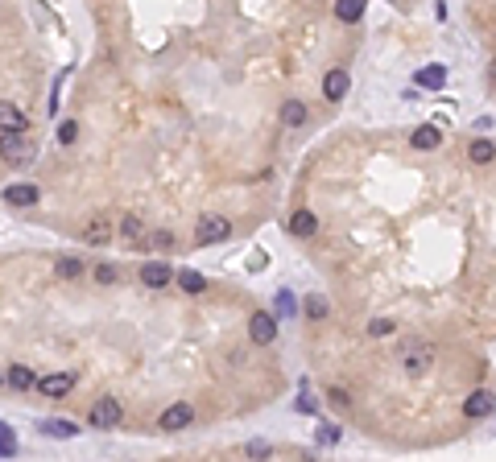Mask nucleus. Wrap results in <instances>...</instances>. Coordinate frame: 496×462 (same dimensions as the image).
Instances as JSON below:
<instances>
[{
	"instance_id": "obj_29",
	"label": "nucleus",
	"mask_w": 496,
	"mask_h": 462,
	"mask_svg": "<svg viewBox=\"0 0 496 462\" xmlns=\"http://www.w3.org/2000/svg\"><path fill=\"white\" fill-rule=\"evenodd\" d=\"M116 277H120V269H116V264H99V269H95V281H99V285H112Z\"/></svg>"
},
{
	"instance_id": "obj_33",
	"label": "nucleus",
	"mask_w": 496,
	"mask_h": 462,
	"mask_svg": "<svg viewBox=\"0 0 496 462\" xmlns=\"http://www.w3.org/2000/svg\"><path fill=\"white\" fill-rule=\"evenodd\" d=\"M0 446H17V438H12V434H8L4 426H0Z\"/></svg>"
},
{
	"instance_id": "obj_35",
	"label": "nucleus",
	"mask_w": 496,
	"mask_h": 462,
	"mask_svg": "<svg viewBox=\"0 0 496 462\" xmlns=\"http://www.w3.org/2000/svg\"><path fill=\"white\" fill-rule=\"evenodd\" d=\"M0 384H4V376H0Z\"/></svg>"
},
{
	"instance_id": "obj_25",
	"label": "nucleus",
	"mask_w": 496,
	"mask_h": 462,
	"mask_svg": "<svg viewBox=\"0 0 496 462\" xmlns=\"http://www.w3.org/2000/svg\"><path fill=\"white\" fill-rule=\"evenodd\" d=\"M273 310H277L281 318H290V314H294V293H290V289H281V293L273 297Z\"/></svg>"
},
{
	"instance_id": "obj_19",
	"label": "nucleus",
	"mask_w": 496,
	"mask_h": 462,
	"mask_svg": "<svg viewBox=\"0 0 496 462\" xmlns=\"http://www.w3.org/2000/svg\"><path fill=\"white\" fill-rule=\"evenodd\" d=\"M4 384L17 388V392H29V388L37 384V376H33L29 368H8V372H4Z\"/></svg>"
},
{
	"instance_id": "obj_8",
	"label": "nucleus",
	"mask_w": 496,
	"mask_h": 462,
	"mask_svg": "<svg viewBox=\"0 0 496 462\" xmlns=\"http://www.w3.org/2000/svg\"><path fill=\"white\" fill-rule=\"evenodd\" d=\"M141 281H145L149 289H166V285L174 281V273H170V264H166V260H149V264L141 269Z\"/></svg>"
},
{
	"instance_id": "obj_30",
	"label": "nucleus",
	"mask_w": 496,
	"mask_h": 462,
	"mask_svg": "<svg viewBox=\"0 0 496 462\" xmlns=\"http://www.w3.org/2000/svg\"><path fill=\"white\" fill-rule=\"evenodd\" d=\"M306 314H310V318H323V314H327V302H323V297H310V302H306Z\"/></svg>"
},
{
	"instance_id": "obj_10",
	"label": "nucleus",
	"mask_w": 496,
	"mask_h": 462,
	"mask_svg": "<svg viewBox=\"0 0 496 462\" xmlns=\"http://www.w3.org/2000/svg\"><path fill=\"white\" fill-rule=\"evenodd\" d=\"M348 87H352L348 70H327V78H323V95H327L331 103H339V99L348 95Z\"/></svg>"
},
{
	"instance_id": "obj_20",
	"label": "nucleus",
	"mask_w": 496,
	"mask_h": 462,
	"mask_svg": "<svg viewBox=\"0 0 496 462\" xmlns=\"http://www.w3.org/2000/svg\"><path fill=\"white\" fill-rule=\"evenodd\" d=\"M493 157H496V145H493V140H484V136H480V140H472V145H468V161H476V165H488Z\"/></svg>"
},
{
	"instance_id": "obj_18",
	"label": "nucleus",
	"mask_w": 496,
	"mask_h": 462,
	"mask_svg": "<svg viewBox=\"0 0 496 462\" xmlns=\"http://www.w3.org/2000/svg\"><path fill=\"white\" fill-rule=\"evenodd\" d=\"M54 273H58L62 281H79V277L87 273V264L75 260V256H58V260H54Z\"/></svg>"
},
{
	"instance_id": "obj_5",
	"label": "nucleus",
	"mask_w": 496,
	"mask_h": 462,
	"mask_svg": "<svg viewBox=\"0 0 496 462\" xmlns=\"http://www.w3.org/2000/svg\"><path fill=\"white\" fill-rule=\"evenodd\" d=\"M248 335H252V343L269 347V343L277 339V318H273V314H265V310H257V314L248 318Z\"/></svg>"
},
{
	"instance_id": "obj_21",
	"label": "nucleus",
	"mask_w": 496,
	"mask_h": 462,
	"mask_svg": "<svg viewBox=\"0 0 496 462\" xmlns=\"http://www.w3.org/2000/svg\"><path fill=\"white\" fill-rule=\"evenodd\" d=\"M439 140H443V132H439V128H430V124H426V128H418V132L410 136V145H414V149H422V153H426V149H439Z\"/></svg>"
},
{
	"instance_id": "obj_12",
	"label": "nucleus",
	"mask_w": 496,
	"mask_h": 462,
	"mask_svg": "<svg viewBox=\"0 0 496 462\" xmlns=\"http://www.w3.org/2000/svg\"><path fill=\"white\" fill-rule=\"evenodd\" d=\"M4 198H8L12 207H33V202L41 198V190H37L33 182H17V186H8V190H4Z\"/></svg>"
},
{
	"instance_id": "obj_34",
	"label": "nucleus",
	"mask_w": 496,
	"mask_h": 462,
	"mask_svg": "<svg viewBox=\"0 0 496 462\" xmlns=\"http://www.w3.org/2000/svg\"><path fill=\"white\" fill-rule=\"evenodd\" d=\"M12 450H17V446H0V459H8V454H12Z\"/></svg>"
},
{
	"instance_id": "obj_31",
	"label": "nucleus",
	"mask_w": 496,
	"mask_h": 462,
	"mask_svg": "<svg viewBox=\"0 0 496 462\" xmlns=\"http://www.w3.org/2000/svg\"><path fill=\"white\" fill-rule=\"evenodd\" d=\"M331 405H335V409H344V405H352V397H348L344 388H331Z\"/></svg>"
},
{
	"instance_id": "obj_2",
	"label": "nucleus",
	"mask_w": 496,
	"mask_h": 462,
	"mask_svg": "<svg viewBox=\"0 0 496 462\" xmlns=\"http://www.w3.org/2000/svg\"><path fill=\"white\" fill-rule=\"evenodd\" d=\"M0 157L8 165H29L37 157V145L29 140V132H4L0 136Z\"/></svg>"
},
{
	"instance_id": "obj_24",
	"label": "nucleus",
	"mask_w": 496,
	"mask_h": 462,
	"mask_svg": "<svg viewBox=\"0 0 496 462\" xmlns=\"http://www.w3.org/2000/svg\"><path fill=\"white\" fill-rule=\"evenodd\" d=\"M335 17L348 21V25L360 21V17H364V0H335Z\"/></svg>"
},
{
	"instance_id": "obj_26",
	"label": "nucleus",
	"mask_w": 496,
	"mask_h": 462,
	"mask_svg": "<svg viewBox=\"0 0 496 462\" xmlns=\"http://www.w3.org/2000/svg\"><path fill=\"white\" fill-rule=\"evenodd\" d=\"M393 330H397L393 318H373V322H368V335H373V339H385V335H393Z\"/></svg>"
},
{
	"instance_id": "obj_32",
	"label": "nucleus",
	"mask_w": 496,
	"mask_h": 462,
	"mask_svg": "<svg viewBox=\"0 0 496 462\" xmlns=\"http://www.w3.org/2000/svg\"><path fill=\"white\" fill-rule=\"evenodd\" d=\"M248 454H257V459H265V454H269V446H265V442H252V446H248Z\"/></svg>"
},
{
	"instance_id": "obj_6",
	"label": "nucleus",
	"mask_w": 496,
	"mask_h": 462,
	"mask_svg": "<svg viewBox=\"0 0 496 462\" xmlns=\"http://www.w3.org/2000/svg\"><path fill=\"white\" fill-rule=\"evenodd\" d=\"M190 421H195V409H190L186 401H178V405H170V409L161 413V421H157V426H161L166 434H178V430H186Z\"/></svg>"
},
{
	"instance_id": "obj_17",
	"label": "nucleus",
	"mask_w": 496,
	"mask_h": 462,
	"mask_svg": "<svg viewBox=\"0 0 496 462\" xmlns=\"http://www.w3.org/2000/svg\"><path fill=\"white\" fill-rule=\"evenodd\" d=\"M116 231H120V240H124V244H141V240H145V223H141L137 215H124Z\"/></svg>"
},
{
	"instance_id": "obj_11",
	"label": "nucleus",
	"mask_w": 496,
	"mask_h": 462,
	"mask_svg": "<svg viewBox=\"0 0 496 462\" xmlns=\"http://www.w3.org/2000/svg\"><path fill=\"white\" fill-rule=\"evenodd\" d=\"M25 128H29V116L17 103H0V132H25Z\"/></svg>"
},
{
	"instance_id": "obj_15",
	"label": "nucleus",
	"mask_w": 496,
	"mask_h": 462,
	"mask_svg": "<svg viewBox=\"0 0 496 462\" xmlns=\"http://www.w3.org/2000/svg\"><path fill=\"white\" fill-rule=\"evenodd\" d=\"M290 231L294 235H315L319 231V215L315 211H294L290 215Z\"/></svg>"
},
{
	"instance_id": "obj_22",
	"label": "nucleus",
	"mask_w": 496,
	"mask_h": 462,
	"mask_svg": "<svg viewBox=\"0 0 496 462\" xmlns=\"http://www.w3.org/2000/svg\"><path fill=\"white\" fill-rule=\"evenodd\" d=\"M83 240H87V244H95V248H103V244L112 240V223H103V219H95V223H91V227L83 231Z\"/></svg>"
},
{
	"instance_id": "obj_4",
	"label": "nucleus",
	"mask_w": 496,
	"mask_h": 462,
	"mask_svg": "<svg viewBox=\"0 0 496 462\" xmlns=\"http://www.w3.org/2000/svg\"><path fill=\"white\" fill-rule=\"evenodd\" d=\"M228 235H232V223H228L224 215H203L199 227H195V240H199V244H224Z\"/></svg>"
},
{
	"instance_id": "obj_23",
	"label": "nucleus",
	"mask_w": 496,
	"mask_h": 462,
	"mask_svg": "<svg viewBox=\"0 0 496 462\" xmlns=\"http://www.w3.org/2000/svg\"><path fill=\"white\" fill-rule=\"evenodd\" d=\"M41 434H46V438H62V442H66V438H75V434H79V426H70V421H62V417H58V421H41Z\"/></svg>"
},
{
	"instance_id": "obj_14",
	"label": "nucleus",
	"mask_w": 496,
	"mask_h": 462,
	"mask_svg": "<svg viewBox=\"0 0 496 462\" xmlns=\"http://www.w3.org/2000/svg\"><path fill=\"white\" fill-rule=\"evenodd\" d=\"M281 124L286 128H302L306 124V103L302 99H286L281 103Z\"/></svg>"
},
{
	"instance_id": "obj_7",
	"label": "nucleus",
	"mask_w": 496,
	"mask_h": 462,
	"mask_svg": "<svg viewBox=\"0 0 496 462\" xmlns=\"http://www.w3.org/2000/svg\"><path fill=\"white\" fill-rule=\"evenodd\" d=\"M33 388H37V392H46V397H54V401H58V397H66V392H70V388H75V372H54V376H41V380H37V384H33Z\"/></svg>"
},
{
	"instance_id": "obj_3",
	"label": "nucleus",
	"mask_w": 496,
	"mask_h": 462,
	"mask_svg": "<svg viewBox=\"0 0 496 462\" xmlns=\"http://www.w3.org/2000/svg\"><path fill=\"white\" fill-rule=\"evenodd\" d=\"M120 417H124V409H120L116 397H99V401L91 405V413H87V421H91L95 430H116Z\"/></svg>"
},
{
	"instance_id": "obj_9",
	"label": "nucleus",
	"mask_w": 496,
	"mask_h": 462,
	"mask_svg": "<svg viewBox=\"0 0 496 462\" xmlns=\"http://www.w3.org/2000/svg\"><path fill=\"white\" fill-rule=\"evenodd\" d=\"M493 409H496V392H484V388H480V392H472V397L464 401V413H468L472 421H476V417H488Z\"/></svg>"
},
{
	"instance_id": "obj_1",
	"label": "nucleus",
	"mask_w": 496,
	"mask_h": 462,
	"mask_svg": "<svg viewBox=\"0 0 496 462\" xmlns=\"http://www.w3.org/2000/svg\"><path fill=\"white\" fill-rule=\"evenodd\" d=\"M397 359H401V368H406L410 376H426V372L435 368V359H439V347L426 343V339H414V343H401Z\"/></svg>"
},
{
	"instance_id": "obj_13",
	"label": "nucleus",
	"mask_w": 496,
	"mask_h": 462,
	"mask_svg": "<svg viewBox=\"0 0 496 462\" xmlns=\"http://www.w3.org/2000/svg\"><path fill=\"white\" fill-rule=\"evenodd\" d=\"M447 83V66H422L414 74V87H426V91H439Z\"/></svg>"
},
{
	"instance_id": "obj_28",
	"label": "nucleus",
	"mask_w": 496,
	"mask_h": 462,
	"mask_svg": "<svg viewBox=\"0 0 496 462\" xmlns=\"http://www.w3.org/2000/svg\"><path fill=\"white\" fill-rule=\"evenodd\" d=\"M145 244H149V248H170V244H174V235H170V231H149V235H145Z\"/></svg>"
},
{
	"instance_id": "obj_16",
	"label": "nucleus",
	"mask_w": 496,
	"mask_h": 462,
	"mask_svg": "<svg viewBox=\"0 0 496 462\" xmlns=\"http://www.w3.org/2000/svg\"><path fill=\"white\" fill-rule=\"evenodd\" d=\"M174 281H178V289H182V293H207V277H203V273H195V269L174 273Z\"/></svg>"
},
{
	"instance_id": "obj_27",
	"label": "nucleus",
	"mask_w": 496,
	"mask_h": 462,
	"mask_svg": "<svg viewBox=\"0 0 496 462\" xmlns=\"http://www.w3.org/2000/svg\"><path fill=\"white\" fill-rule=\"evenodd\" d=\"M75 136H79V124H75V120H62V124H58V140H62V145H75Z\"/></svg>"
}]
</instances>
